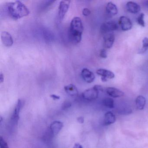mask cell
Here are the masks:
<instances>
[{
    "mask_svg": "<svg viewBox=\"0 0 148 148\" xmlns=\"http://www.w3.org/2000/svg\"><path fill=\"white\" fill-rule=\"evenodd\" d=\"M7 10L8 14L14 20H18L29 15L30 11L20 1L7 3Z\"/></svg>",
    "mask_w": 148,
    "mask_h": 148,
    "instance_id": "1",
    "label": "cell"
},
{
    "mask_svg": "<svg viewBox=\"0 0 148 148\" xmlns=\"http://www.w3.org/2000/svg\"><path fill=\"white\" fill-rule=\"evenodd\" d=\"M84 26L81 19L79 17H74L71 22L69 35L70 40L73 43H78L81 41Z\"/></svg>",
    "mask_w": 148,
    "mask_h": 148,
    "instance_id": "2",
    "label": "cell"
},
{
    "mask_svg": "<svg viewBox=\"0 0 148 148\" xmlns=\"http://www.w3.org/2000/svg\"><path fill=\"white\" fill-rule=\"evenodd\" d=\"M118 28V25L115 21H108L103 23L101 26V33L103 36L111 31L117 30Z\"/></svg>",
    "mask_w": 148,
    "mask_h": 148,
    "instance_id": "3",
    "label": "cell"
},
{
    "mask_svg": "<svg viewBox=\"0 0 148 148\" xmlns=\"http://www.w3.org/2000/svg\"><path fill=\"white\" fill-rule=\"evenodd\" d=\"M99 94V91L94 86L84 91L82 94V97L87 100H93L98 98Z\"/></svg>",
    "mask_w": 148,
    "mask_h": 148,
    "instance_id": "4",
    "label": "cell"
},
{
    "mask_svg": "<svg viewBox=\"0 0 148 148\" xmlns=\"http://www.w3.org/2000/svg\"><path fill=\"white\" fill-rule=\"evenodd\" d=\"M70 1H61L60 3L59 7H58V15L59 18L62 20L68 11L70 6Z\"/></svg>",
    "mask_w": 148,
    "mask_h": 148,
    "instance_id": "5",
    "label": "cell"
},
{
    "mask_svg": "<svg viewBox=\"0 0 148 148\" xmlns=\"http://www.w3.org/2000/svg\"><path fill=\"white\" fill-rule=\"evenodd\" d=\"M22 106H23V103H22V101L20 99H19L17 102L14 110L12 119H11L12 124H14L15 125H17L18 121L19 119L20 113Z\"/></svg>",
    "mask_w": 148,
    "mask_h": 148,
    "instance_id": "6",
    "label": "cell"
},
{
    "mask_svg": "<svg viewBox=\"0 0 148 148\" xmlns=\"http://www.w3.org/2000/svg\"><path fill=\"white\" fill-rule=\"evenodd\" d=\"M119 24L123 31L130 30L132 27V24L130 20L126 16L120 17L119 20Z\"/></svg>",
    "mask_w": 148,
    "mask_h": 148,
    "instance_id": "7",
    "label": "cell"
},
{
    "mask_svg": "<svg viewBox=\"0 0 148 148\" xmlns=\"http://www.w3.org/2000/svg\"><path fill=\"white\" fill-rule=\"evenodd\" d=\"M115 40L114 35L112 32L103 35V46L106 48H112Z\"/></svg>",
    "mask_w": 148,
    "mask_h": 148,
    "instance_id": "8",
    "label": "cell"
},
{
    "mask_svg": "<svg viewBox=\"0 0 148 148\" xmlns=\"http://www.w3.org/2000/svg\"><path fill=\"white\" fill-rule=\"evenodd\" d=\"M81 75L83 79L87 83H92L95 79L94 73L87 68H84L82 70Z\"/></svg>",
    "mask_w": 148,
    "mask_h": 148,
    "instance_id": "9",
    "label": "cell"
},
{
    "mask_svg": "<svg viewBox=\"0 0 148 148\" xmlns=\"http://www.w3.org/2000/svg\"><path fill=\"white\" fill-rule=\"evenodd\" d=\"M1 39L3 44L6 47H11L13 44L12 37L8 32L4 31L1 34Z\"/></svg>",
    "mask_w": 148,
    "mask_h": 148,
    "instance_id": "10",
    "label": "cell"
},
{
    "mask_svg": "<svg viewBox=\"0 0 148 148\" xmlns=\"http://www.w3.org/2000/svg\"><path fill=\"white\" fill-rule=\"evenodd\" d=\"M105 90H106V93L109 96L113 97V98L122 97L124 95V93L123 91L118 89L117 88H114V87H107L106 88Z\"/></svg>",
    "mask_w": 148,
    "mask_h": 148,
    "instance_id": "11",
    "label": "cell"
},
{
    "mask_svg": "<svg viewBox=\"0 0 148 148\" xmlns=\"http://www.w3.org/2000/svg\"><path fill=\"white\" fill-rule=\"evenodd\" d=\"M63 124L59 121H54L51 124L49 129L54 136L59 133L63 127Z\"/></svg>",
    "mask_w": 148,
    "mask_h": 148,
    "instance_id": "12",
    "label": "cell"
},
{
    "mask_svg": "<svg viewBox=\"0 0 148 148\" xmlns=\"http://www.w3.org/2000/svg\"><path fill=\"white\" fill-rule=\"evenodd\" d=\"M126 8L127 11L132 14L138 13L141 10L140 6L135 2L129 1L126 3Z\"/></svg>",
    "mask_w": 148,
    "mask_h": 148,
    "instance_id": "13",
    "label": "cell"
},
{
    "mask_svg": "<svg viewBox=\"0 0 148 148\" xmlns=\"http://www.w3.org/2000/svg\"><path fill=\"white\" fill-rule=\"evenodd\" d=\"M106 12L110 17L115 16L118 14L117 6L112 2H109L106 6Z\"/></svg>",
    "mask_w": 148,
    "mask_h": 148,
    "instance_id": "14",
    "label": "cell"
},
{
    "mask_svg": "<svg viewBox=\"0 0 148 148\" xmlns=\"http://www.w3.org/2000/svg\"><path fill=\"white\" fill-rule=\"evenodd\" d=\"M96 73L98 75L101 76V77L112 79L115 77V74L111 71L104 69H98L96 71Z\"/></svg>",
    "mask_w": 148,
    "mask_h": 148,
    "instance_id": "15",
    "label": "cell"
},
{
    "mask_svg": "<svg viewBox=\"0 0 148 148\" xmlns=\"http://www.w3.org/2000/svg\"><path fill=\"white\" fill-rule=\"evenodd\" d=\"M64 89L66 92L71 96H76L78 95V90L74 85L72 84L67 85L64 86Z\"/></svg>",
    "mask_w": 148,
    "mask_h": 148,
    "instance_id": "16",
    "label": "cell"
},
{
    "mask_svg": "<svg viewBox=\"0 0 148 148\" xmlns=\"http://www.w3.org/2000/svg\"><path fill=\"white\" fill-rule=\"evenodd\" d=\"M115 115L112 112L109 111L105 114L104 119V124L106 126L110 125L115 122Z\"/></svg>",
    "mask_w": 148,
    "mask_h": 148,
    "instance_id": "17",
    "label": "cell"
},
{
    "mask_svg": "<svg viewBox=\"0 0 148 148\" xmlns=\"http://www.w3.org/2000/svg\"><path fill=\"white\" fill-rule=\"evenodd\" d=\"M136 104L137 108L139 110H143L146 104V99L143 96L139 95L136 98Z\"/></svg>",
    "mask_w": 148,
    "mask_h": 148,
    "instance_id": "18",
    "label": "cell"
},
{
    "mask_svg": "<svg viewBox=\"0 0 148 148\" xmlns=\"http://www.w3.org/2000/svg\"><path fill=\"white\" fill-rule=\"evenodd\" d=\"M103 104L107 107L109 108H113L114 107V100L111 98L107 97L105 98L103 100Z\"/></svg>",
    "mask_w": 148,
    "mask_h": 148,
    "instance_id": "19",
    "label": "cell"
},
{
    "mask_svg": "<svg viewBox=\"0 0 148 148\" xmlns=\"http://www.w3.org/2000/svg\"><path fill=\"white\" fill-rule=\"evenodd\" d=\"M142 42H143V47L138 51V54H143L148 49V38L144 37Z\"/></svg>",
    "mask_w": 148,
    "mask_h": 148,
    "instance_id": "20",
    "label": "cell"
},
{
    "mask_svg": "<svg viewBox=\"0 0 148 148\" xmlns=\"http://www.w3.org/2000/svg\"><path fill=\"white\" fill-rule=\"evenodd\" d=\"M145 15L143 13H141V14H139L137 18V22L138 24L143 26V27H145V22L144 18Z\"/></svg>",
    "mask_w": 148,
    "mask_h": 148,
    "instance_id": "21",
    "label": "cell"
},
{
    "mask_svg": "<svg viewBox=\"0 0 148 148\" xmlns=\"http://www.w3.org/2000/svg\"><path fill=\"white\" fill-rule=\"evenodd\" d=\"M0 148H9L7 143L1 136L0 138Z\"/></svg>",
    "mask_w": 148,
    "mask_h": 148,
    "instance_id": "22",
    "label": "cell"
},
{
    "mask_svg": "<svg viewBox=\"0 0 148 148\" xmlns=\"http://www.w3.org/2000/svg\"><path fill=\"white\" fill-rule=\"evenodd\" d=\"M71 103L70 102L66 101H65L62 105V109L63 110H65L71 107Z\"/></svg>",
    "mask_w": 148,
    "mask_h": 148,
    "instance_id": "23",
    "label": "cell"
},
{
    "mask_svg": "<svg viewBox=\"0 0 148 148\" xmlns=\"http://www.w3.org/2000/svg\"><path fill=\"white\" fill-rule=\"evenodd\" d=\"M100 57L104 59H106L107 57V50L105 49H102L101 50L99 54Z\"/></svg>",
    "mask_w": 148,
    "mask_h": 148,
    "instance_id": "24",
    "label": "cell"
},
{
    "mask_svg": "<svg viewBox=\"0 0 148 148\" xmlns=\"http://www.w3.org/2000/svg\"><path fill=\"white\" fill-rule=\"evenodd\" d=\"M82 13H83V15H84V16H87L90 14L91 12H90V10L88 8H84L82 11Z\"/></svg>",
    "mask_w": 148,
    "mask_h": 148,
    "instance_id": "25",
    "label": "cell"
},
{
    "mask_svg": "<svg viewBox=\"0 0 148 148\" xmlns=\"http://www.w3.org/2000/svg\"><path fill=\"white\" fill-rule=\"evenodd\" d=\"M94 86L96 88V89H97L99 92H100V91L103 92V91H104V88H103V87L101 85H95Z\"/></svg>",
    "mask_w": 148,
    "mask_h": 148,
    "instance_id": "26",
    "label": "cell"
},
{
    "mask_svg": "<svg viewBox=\"0 0 148 148\" xmlns=\"http://www.w3.org/2000/svg\"><path fill=\"white\" fill-rule=\"evenodd\" d=\"M77 120L78 123L80 124H84V117H82V116H79V117L78 118H77Z\"/></svg>",
    "mask_w": 148,
    "mask_h": 148,
    "instance_id": "27",
    "label": "cell"
},
{
    "mask_svg": "<svg viewBox=\"0 0 148 148\" xmlns=\"http://www.w3.org/2000/svg\"><path fill=\"white\" fill-rule=\"evenodd\" d=\"M50 97L54 100H58L60 99V97L58 96L55 94H52L50 95Z\"/></svg>",
    "mask_w": 148,
    "mask_h": 148,
    "instance_id": "28",
    "label": "cell"
},
{
    "mask_svg": "<svg viewBox=\"0 0 148 148\" xmlns=\"http://www.w3.org/2000/svg\"><path fill=\"white\" fill-rule=\"evenodd\" d=\"M73 148H83V146H82V145L78 143H75V145H74V146H73Z\"/></svg>",
    "mask_w": 148,
    "mask_h": 148,
    "instance_id": "29",
    "label": "cell"
},
{
    "mask_svg": "<svg viewBox=\"0 0 148 148\" xmlns=\"http://www.w3.org/2000/svg\"><path fill=\"white\" fill-rule=\"evenodd\" d=\"M4 75L2 74V73H1L0 74V83H2V82L4 81Z\"/></svg>",
    "mask_w": 148,
    "mask_h": 148,
    "instance_id": "30",
    "label": "cell"
},
{
    "mask_svg": "<svg viewBox=\"0 0 148 148\" xmlns=\"http://www.w3.org/2000/svg\"></svg>",
    "mask_w": 148,
    "mask_h": 148,
    "instance_id": "31",
    "label": "cell"
}]
</instances>
